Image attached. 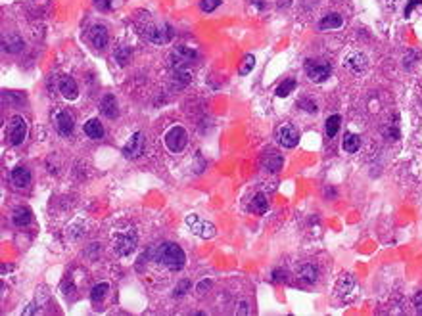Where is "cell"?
<instances>
[{
	"instance_id": "cell-1",
	"label": "cell",
	"mask_w": 422,
	"mask_h": 316,
	"mask_svg": "<svg viewBox=\"0 0 422 316\" xmlns=\"http://www.w3.org/2000/svg\"><path fill=\"white\" fill-rule=\"evenodd\" d=\"M156 261L162 263L165 268L169 270H181L186 263V255L183 251L181 246L177 244H162L156 247Z\"/></svg>"
},
{
	"instance_id": "cell-2",
	"label": "cell",
	"mask_w": 422,
	"mask_h": 316,
	"mask_svg": "<svg viewBox=\"0 0 422 316\" xmlns=\"http://www.w3.org/2000/svg\"><path fill=\"white\" fill-rule=\"evenodd\" d=\"M134 249H136V232L130 226H127L125 230L113 232V251L119 257H129Z\"/></svg>"
},
{
	"instance_id": "cell-3",
	"label": "cell",
	"mask_w": 422,
	"mask_h": 316,
	"mask_svg": "<svg viewBox=\"0 0 422 316\" xmlns=\"http://www.w3.org/2000/svg\"><path fill=\"white\" fill-rule=\"evenodd\" d=\"M142 36L152 44H165L173 38V27L169 23H146L142 27Z\"/></svg>"
},
{
	"instance_id": "cell-4",
	"label": "cell",
	"mask_w": 422,
	"mask_h": 316,
	"mask_svg": "<svg viewBox=\"0 0 422 316\" xmlns=\"http://www.w3.org/2000/svg\"><path fill=\"white\" fill-rule=\"evenodd\" d=\"M163 140H165V146H167V150H169L171 154H179V152L184 150V146H186V142H188V134H186V130H184L183 126L175 125L165 132Z\"/></svg>"
},
{
	"instance_id": "cell-5",
	"label": "cell",
	"mask_w": 422,
	"mask_h": 316,
	"mask_svg": "<svg viewBox=\"0 0 422 316\" xmlns=\"http://www.w3.org/2000/svg\"><path fill=\"white\" fill-rule=\"evenodd\" d=\"M6 136H8V142L12 146H19L23 144L25 136H27V121L21 117V115H14L8 123V130H6Z\"/></svg>"
},
{
	"instance_id": "cell-6",
	"label": "cell",
	"mask_w": 422,
	"mask_h": 316,
	"mask_svg": "<svg viewBox=\"0 0 422 316\" xmlns=\"http://www.w3.org/2000/svg\"><path fill=\"white\" fill-rule=\"evenodd\" d=\"M196 50L194 48H188V46H177L173 52H171V65L175 71H184L188 69V65L196 60Z\"/></svg>"
},
{
	"instance_id": "cell-7",
	"label": "cell",
	"mask_w": 422,
	"mask_h": 316,
	"mask_svg": "<svg viewBox=\"0 0 422 316\" xmlns=\"http://www.w3.org/2000/svg\"><path fill=\"white\" fill-rule=\"evenodd\" d=\"M305 73L311 83H325L326 79L332 75V67L326 62H317V60H307L305 62Z\"/></svg>"
},
{
	"instance_id": "cell-8",
	"label": "cell",
	"mask_w": 422,
	"mask_h": 316,
	"mask_svg": "<svg viewBox=\"0 0 422 316\" xmlns=\"http://www.w3.org/2000/svg\"><path fill=\"white\" fill-rule=\"evenodd\" d=\"M186 224L190 226V230L194 232L196 236H200V238H203V240H209V238L215 236V226H213L211 222L200 219L198 215H188V217H186Z\"/></svg>"
},
{
	"instance_id": "cell-9",
	"label": "cell",
	"mask_w": 422,
	"mask_h": 316,
	"mask_svg": "<svg viewBox=\"0 0 422 316\" xmlns=\"http://www.w3.org/2000/svg\"><path fill=\"white\" fill-rule=\"evenodd\" d=\"M276 138H278V144L284 146V148H295L299 144V132L297 128L290 123H284V125L278 126L276 130Z\"/></svg>"
},
{
	"instance_id": "cell-10",
	"label": "cell",
	"mask_w": 422,
	"mask_h": 316,
	"mask_svg": "<svg viewBox=\"0 0 422 316\" xmlns=\"http://www.w3.org/2000/svg\"><path fill=\"white\" fill-rule=\"evenodd\" d=\"M144 154V134L134 132L129 138V142L123 146V156L127 159H136Z\"/></svg>"
},
{
	"instance_id": "cell-11",
	"label": "cell",
	"mask_w": 422,
	"mask_h": 316,
	"mask_svg": "<svg viewBox=\"0 0 422 316\" xmlns=\"http://www.w3.org/2000/svg\"><path fill=\"white\" fill-rule=\"evenodd\" d=\"M54 123H56L58 132L64 134V136H69V134L73 132V128H75V119H73V115H71L67 109H60V111H56V115H54Z\"/></svg>"
},
{
	"instance_id": "cell-12",
	"label": "cell",
	"mask_w": 422,
	"mask_h": 316,
	"mask_svg": "<svg viewBox=\"0 0 422 316\" xmlns=\"http://www.w3.org/2000/svg\"><path fill=\"white\" fill-rule=\"evenodd\" d=\"M89 40H91V44H92L96 50H104V48L108 46V40H110L108 29H106L104 25H92L91 31H89Z\"/></svg>"
},
{
	"instance_id": "cell-13",
	"label": "cell",
	"mask_w": 422,
	"mask_h": 316,
	"mask_svg": "<svg viewBox=\"0 0 422 316\" xmlns=\"http://www.w3.org/2000/svg\"><path fill=\"white\" fill-rule=\"evenodd\" d=\"M31 171L27 167H16L12 169L10 173V182L16 186V188H27L31 184Z\"/></svg>"
},
{
	"instance_id": "cell-14",
	"label": "cell",
	"mask_w": 422,
	"mask_h": 316,
	"mask_svg": "<svg viewBox=\"0 0 422 316\" xmlns=\"http://www.w3.org/2000/svg\"><path fill=\"white\" fill-rule=\"evenodd\" d=\"M344 65L353 73V75H361L365 69H367V65H368V60H367V56L365 54H361V52H353V54H349L348 58H346V62Z\"/></svg>"
},
{
	"instance_id": "cell-15",
	"label": "cell",
	"mask_w": 422,
	"mask_h": 316,
	"mask_svg": "<svg viewBox=\"0 0 422 316\" xmlns=\"http://www.w3.org/2000/svg\"><path fill=\"white\" fill-rule=\"evenodd\" d=\"M58 90L62 92V96H64L65 100H75V98L79 96V87H77L75 79L69 77V75H64V77L60 79V83H58Z\"/></svg>"
},
{
	"instance_id": "cell-16",
	"label": "cell",
	"mask_w": 422,
	"mask_h": 316,
	"mask_svg": "<svg viewBox=\"0 0 422 316\" xmlns=\"http://www.w3.org/2000/svg\"><path fill=\"white\" fill-rule=\"evenodd\" d=\"M282 163H284V158H282L278 152L271 150V152H267L265 158H263V169L269 171V173H278V171L282 169Z\"/></svg>"
},
{
	"instance_id": "cell-17",
	"label": "cell",
	"mask_w": 422,
	"mask_h": 316,
	"mask_svg": "<svg viewBox=\"0 0 422 316\" xmlns=\"http://www.w3.org/2000/svg\"><path fill=\"white\" fill-rule=\"evenodd\" d=\"M100 111L102 115H106L108 119H115L119 115V109H117V100L113 94H106L100 102Z\"/></svg>"
},
{
	"instance_id": "cell-18",
	"label": "cell",
	"mask_w": 422,
	"mask_h": 316,
	"mask_svg": "<svg viewBox=\"0 0 422 316\" xmlns=\"http://www.w3.org/2000/svg\"><path fill=\"white\" fill-rule=\"evenodd\" d=\"M297 278H299V282H303V284H307V285L315 284L317 278H319V270H317L315 264L305 263V264H301V266L297 268Z\"/></svg>"
},
{
	"instance_id": "cell-19",
	"label": "cell",
	"mask_w": 422,
	"mask_h": 316,
	"mask_svg": "<svg viewBox=\"0 0 422 316\" xmlns=\"http://www.w3.org/2000/svg\"><path fill=\"white\" fill-rule=\"evenodd\" d=\"M353 289H355V278H353L351 274H344V276L338 280V284H336V295L342 297V299H348V295H349Z\"/></svg>"
},
{
	"instance_id": "cell-20",
	"label": "cell",
	"mask_w": 422,
	"mask_h": 316,
	"mask_svg": "<svg viewBox=\"0 0 422 316\" xmlns=\"http://www.w3.org/2000/svg\"><path fill=\"white\" fill-rule=\"evenodd\" d=\"M12 222L18 226V228H23L31 222V209L29 207H16L14 213H12Z\"/></svg>"
},
{
	"instance_id": "cell-21",
	"label": "cell",
	"mask_w": 422,
	"mask_h": 316,
	"mask_svg": "<svg viewBox=\"0 0 422 316\" xmlns=\"http://www.w3.org/2000/svg\"><path fill=\"white\" fill-rule=\"evenodd\" d=\"M83 130H85V134H87L91 140H100V138H104V126H102V123H100L98 119L87 121L85 126H83Z\"/></svg>"
},
{
	"instance_id": "cell-22",
	"label": "cell",
	"mask_w": 422,
	"mask_h": 316,
	"mask_svg": "<svg viewBox=\"0 0 422 316\" xmlns=\"http://www.w3.org/2000/svg\"><path fill=\"white\" fill-rule=\"evenodd\" d=\"M342 25H344V18H342L340 14H328V16H325V18L321 19L319 29L328 31V29H338V27H342Z\"/></svg>"
},
{
	"instance_id": "cell-23",
	"label": "cell",
	"mask_w": 422,
	"mask_h": 316,
	"mask_svg": "<svg viewBox=\"0 0 422 316\" xmlns=\"http://www.w3.org/2000/svg\"><path fill=\"white\" fill-rule=\"evenodd\" d=\"M359 146H361V140H359L357 134H353V132H346L344 142H342L344 152H346V154H355V152L359 150Z\"/></svg>"
},
{
	"instance_id": "cell-24",
	"label": "cell",
	"mask_w": 422,
	"mask_h": 316,
	"mask_svg": "<svg viewBox=\"0 0 422 316\" xmlns=\"http://www.w3.org/2000/svg\"><path fill=\"white\" fill-rule=\"evenodd\" d=\"M250 209H252L256 215H265V213H267V209H269V201H267V197H265L263 193H257V195L252 199V203H250Z\"/></svg>"
},
{
	"instance_id": "cell-25",
	"label": "cell",
	"mask_w": 422,
	"mask_h": 316,
	"mask_svg": "<svg viewBox=\"0 0 422 316\" xmlns=\"http://www.w3.org/2000/svg\"><path fill=\"white\" fill-rule=\"evenodd\" d=\"M340 125H342V117H340V115H330L325 123L326 136H328V138H334V136L338 134V130H340Z\"/></svg>"
},
{
	"instance_id": "cell-26",
	"label": "cell",
	"mask_w": 422,
	"mask_h": 316,
	"mask_svg": "<svg viewBox=\"0 0 422 316\" xmlns=\"http://www.w3.org/2000/svg\"><path fill=\"white\" fill-rule=\"evenodd\" d=\"M108 291H110V284L108 282H100V284H96L91 289V301L92 303H100L108 295Z\"/></svg>"
},
{
	"instance_id": "cell-27",
	"label": "cell",
	"mask_w": 422,
	"mask_h": 316,
	"mask_svg": "<svg viewBox=\"0 0 422 316\" xmlns=\"http://www.w3.org/2000/svg\"><path fill=\"white\" fill-rule=\"evenodd\" d=\"M295 87H297V81H295V79H286L284 83L278 85L276 96H278V98H286V96H290L294 90H295Z\"/></svg>"
},
{
	"instance_id": "cell-28",
	"label": "cell",
	"mask_w": 422,
	"mask_h": 316,
	"mask_svg": "<svg viewBox=\"0 0 422 316\" xmlns=\"http://www.w3.org/2000/svg\"><path fill=\"white\" fill-rule=\"evenodd\" d=\"M113 60L119 63V65H125L130 60V48L129 46H119L115 52H113Z\"/></svg>"
},
{
	"instance_id": "cell-29",
	"label": "cell",
	"mask_w": 422,
	"mask_h": 316,
	"mask_svg": "<svg viewBox=\"0 0 422 316\" xmlns=\"http://www.w3.org/2000/svg\"><path fill=\"white\" fill-rule=\"evenodd\" d=\"M254 65H256V58L252 56V54H246L244 56V60H242V65H240V69H238V73L242 75V77H246L252 69H254Z\"/></svg>"
},
{
	"instance_id": "cell-30",
	"label": "cell",
	"mask_w": 422,
	"mask_h": 316,
	"mask_svg": "<svg viewBox=\"0 0 422 316\" xmlns=\"http://www.w3.org/2000/svg\"><path fill=\"white\" fill-rule=\"evenodd\" d=\"M297 107H301L303 111H307V113H317V104L311 100V98H301V100H297Z\"/></svg>"
},
{
	"instance_id": "cell-31",
	"label": "cell",
	"mask_w": 422,
	"mask_h": 316,
	"mask_svg": "<svg viewBox=\"0 0 422 316\" xmlns=\"http://www.w3.org/2000/svg\"><path fill=\"white\" fill-rule=\"evenodd\" d=\"M221 6V0H200V10L202 12H213V10H217Z\"/></svg>"
},
{
	"instance_id": "cell-32",
	"label": "cell",
	"mask_w": 422,
	"mask_h": 316,
	"mask_svg": "<svg viewBox=\"0 0 422 316\" xmlns=\"http://www.w3.org/2000/svg\"><path fill=\"white\" fill-rule=\"evenodd\" d=\"M190 287H192L190 280H183V282H179V284H177L175 291H173V295H175V297H183V295H186V291H188Z\"/></svg>"
},
{
	"instance_id": "cell-33",
	"label": "cell",
	"mask_w": 422,
	"mask_h": 316,
	"mask_svg": "<svg viewBox=\"0 0 422 316\" xmlns=\"http://www.w3.org/2000/svg\"><path fill=\"white\" fill-rule=\"evenodd\" d=\"M94 6H96L98 10H102V12H108V10H111L113 0H94Z\"/></svg>"
},
{
	"instance_id": "cell-34",
	"label": "cell",
	"mask_w": 422,
	"mask_h": 316,
	"mask_svg": "<svg viewBox=\"0 0 422 316\" xmlns=\"http://www.w3.org/2000/svg\"><path fill=\"white\" fill-rule=\"evenodd\" d=\"M271 280H273V282H286V272H284L282 268H275Z\"/></svg>"
},
{
	"instance_id": "cell-35",
	"label": "cell",
	"mask_w": 422,
	"mask_h": 316,
	"mask_svg": "<svg viewBox=\"0 0 422 316\" xmlns=\"http://www.w3.org/2000/svg\"><path fill=\"white\" fill-rule=\"evenodd\" d=\"M422 0H409V4L405 6V18H409L411 14H413V10L417 8V6H421Z\"/></svg>"
},
{
	"instance_id": "cell-36",
	"label": "cell",
	"mask_w": 422,
	"mask_h": 316,
	"mask_svg": "<svg viewBox=\"0 0 422 316\" xmlns=\"http://www.w3.org/2000/svg\"><path fill=\"white\" fill-rule=\"evenodd\" d=\"M413 303H415V311H417L419 315H422V291H417Z\"/></svg>"
},
{
	"instance_id": "cell-37",
	"label": "cell",
	"mask_w": 422,
	"mask_h": 316,
	"mask_svg": "<svg viewBox=\"0 0 422 316\" xmlns=\"http://www.w3.org/2000/svg\"><path fill=\"white\" fill-rule=\"evenodd\" d=\"M238 307H240V309H236V315H250V309H248V303H246V301H242Z\"/></svg>"
},
{
	"instance_id": "cell-38",
	"label": "cell",
	"mask_w": 422,
	"mask_h": 316,
	"mask_svg": "<svg viewBox=\"0 0 422 316\" xmlns=\"http://www.w3.org/2000/svg\"><path fill=\"white\" fill-rule=\"evenodd\" d=\"M384 134H386L388 138H391V136H393V140H397V138H399V130H397V128H393V130H391V126H388V128L384 130Z\"/></svg>"
},
{
	"instance_id": "cell-39",
	"label": "cell",
	"mask_w": 422,
	"mask_h": 316,
	"mask_svg": "<svg viewBox=\"0 0 422 316\" xmlns=\"http://www.w3.org/2000/svg\"><path fill=\"white\" fill-rule=\"evenodd\" d=\"M205 287H211V280H202V282L198 284V287H196V289H198V293H203V289H205Z\"/></svg>"
},
{
	"instance_id": "cell-40",
	"label": "cell",
	"mask_w": 422,
	"mask_h": 316,
	"mask_svg": "<svg viewBox=\"0 0 422 316\" xmlns=\"http://www.w3.org/2000/svg\"><path fill=\"white\" fill-rule=\"evenodd\" d=\"M288 4H290V0H280V2H278V8H282V6H288Z\"/></svg>"
},
{
	"instance_id": "cell-41",
	"label": "cell",
	"mask_w": 422,
	"mask_h": 316,
	"mask_svg": "<svg viewBox=\"0 0 422 316\" xmlns=\"http://www.w3.org/2000/svg\"><path fill=\"white\" fill-rule=\"evenodd\" d=\"M256 6H257V8H259V10H263V8H265V4H263V2H261V0H256Z\"/></svg>"
}]
</instances>
